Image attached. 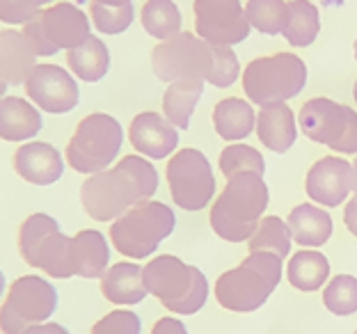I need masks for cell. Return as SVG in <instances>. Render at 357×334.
<instances>
[{"label":"cell","mask_w":357,"mask_h":334,"mask_svg":"<svg viewBox=\"0 0 357 334\" xmlns=\"http://www.w3.org/2000/svg\"><path fill=\"white\" fill-rule=\"evenodd\" d=\"M156 190V167L142 156H124L115 167L85 179L80 185V202L85 213L96 222H115L128 208L149 202Z\"/></svg>","instance_id":"1"},{"label":"cell","mask_w":357,"mask_h":334,"mask_svg":"<svg viewBox=\"0 0 357 334\" xmlns=\"http://www.w3.org/2000/svg\"><path fill=\"white\" fill-rule=\"evenodd\" d=\"M268 206V188L255 172H243L227 181L225 190L211 208V227L222 241L243 243L257 231Z\"/></svg>","instance_id":"2"},{"label":"cell","mask_w":357,"mask_h":334,"mask_svg":"<svg viewBox=\"0 0 357 334\" xmlns=\"http://www.w3.org/2000/svg\"><path fill=\"white\" fill-rule=\"evenodd\" d=\"M282 280V259L271 252H250L241 266L215 282V300L227 312L248 314L264 307Z\"/></svg>","instance_id":"3"},{"label":"cell","mask_w":357,"mask_h":334,"mask_svg":"<svg viewBox=\"0 0 357 334\" xmlns=\"http://www.w3.org/2000/svg\"><path fill=\"white\" fill-rule=\"evenodd\" d=\"M147 291L167 312L178 316L197 314L208 298V282L199 268L183 264L174 255L156 257L144 266Z\"/></svg>","instance_id":"4"},{"label":"cell","mask_w":357,"mask_h":334,"mask_svg":"<svg viewBox=\"0 0 357 334\" xmlns=\"http://www.w3.org/2000/svg\"><path fill=\"white\" fill-rule=\"evenodd\" d=\"M176 227L174 211L163 202H142L119 215L110 227V241L119 255L147 259Z\"/></svg>","instance_id":"5"},{"label":"cell","mask_w":357,"mask_h":334,"mask_svg":"<svg viewBox=\"0 0 357 334\" xmlns=\"http://www.w3.org/2000/svg\"><path fill=\"white\" fill-rule=\"evenodd\" d=\"M19 257L30 268L46 273L53 280H69L71 271V238L60 229V222L48 213H32L19 227Z\"/></svg>","instance_id":"6"},{"label":"cell","mask_w":357,"mask_h":334,"mask_svg":"<svg viewBox=\"0 0 357 334\" xmlns=\"http://www.w3.org/2000/svg\"><path fill=\"white\" fill-rule=\"evenodd\" d=\"M124 142L121 124L105 112H94L78 121L74 135L67 144V162L71 169L80 174H99L117 158V153Z\"/></svg>","instance_id":"7"},{"label":"cell","mask_w":357,"mask_h":334,"mask_svg":"<svg viewBox=\"0 0 357 334\" xmlns=\"http://www.w3.org/2000/svg\"><path fill=\"white\" fill-rule=\"evenodd\" d=\"M60 305L58 289L39 275H23L10 284L0 305V334H23L32 325L48 323Z\"/></svg>","instance_id":"8"},{"label":"cell","mask_w":357,"mask_h":334,"mask_svg":"<svg viewBox=\"0 0 357 334\" xmlns=\"http://www.w3.org/2000/svg\"><path fill=\"white\" fill-rule=\"evenodd\" d=\"M307 80V67L298 55L275 53L248 64L243 73V89L257 105L284 103L300 94Z\"/></svg>","instance_id":"9"},{"label":"cell","mask_w":357,"mask_h":334,"mask_svg":"<svg viewBox=\"0 0 357 334\" xmlns=\"http://www.w3.org/2000/svg\"><path fill=\"white\" fill-rule=\"evenodd\" d=\"M23 35H26L32 51L37 53V58L39 55L42 58L55 55L60 48L71 51V48H78L92 37L89 35V21L85 12H80L71 3H58L53 7H46L35 19L26 23Z\"/></svg>","instance_id":"10"},{"label":"cell","mask_w":357,"mask_h":334,"mask_svg":"<svg viewBox=\"0 0 357 334\" xmlns=\"http://www.w3.org/2000/svg\"><path fill=\"white\" fill-rule=\"evenodd\" d=\"M151 67L165 83H204L213 67V46L190 32L165 39L151 53Z\"/></svg>","instance_id":"11"},{"label":"cell","mask_w":357,"mask_h":334,"mask_svg":"<svg viewBox=\"0 0 357 334\" xmlns=\"http://www.w3.org/2000/svg\"><path fill=\"white\" fill-rule=\"evenodd\" d=\"M300 128L310 140L339 153H357V112L330 99H312L300 108Z\"/></svg>","instance_id":"12"},{"label":"cell","mask_w":357,"mask_h":334,"mask_svg":"<svg viewBox=\"0 0 357 334\" xmlns=\"http://www.w3.org/2000/svg\"><path fill=\"white\" fill-rule=\"evenodd\" d=\"M167 183L172 202L183 211H202L215 192L211 162L197 149H181L169 158Z\"/></svg>","instance_id":"13"},{"label":"cell","mask_w":357,"mask_h":334,"mask_svg":"<svg viewBox=\"0 0 357 334\" xmlns=\"http://www.w3.org/2000/svg\"><path fill=\"white\" fill-rule=\"evenodd\" d=\"M195 28L206 44L231 46L250 35V21L238 0H195Z\"/></svg>","instance_id":"14"},{"label":"cell","mask_w":357,"mask_h":334,"mask_svg":"<svg viewBox=\"0 0 357 334\" xmlns=\"http://www.w3.org/2000/svg\"><path fill=\"white\" fill-rule=\"evenodd\" d=\"M28 99L51 115L71 112L80 101V89L69 71L58 64H37L26 80Z\"/></svg>","instance_id":"15"},{"label":"cell","mask_w":357,"mask_h":334,"mask_svg":"<svg viewBox=\"0 0 357 334\" xmlns=\"http://www.w3.org/2000/svg\"><path fill=\"white\" fill-rule=\"evenodd\" d=\"M307 195L328 208H335L346 202V195L353 190V165L344 158L326 156L316 160L307 172Z\"/></svg>","instance_id":"16"},{"label":"cell","mask_w":357,"mask_h":334,"mask_svg":"<svg viewBox=\"0 0 357 334\" xmlns=\"http://www.w3.org/2000/svg\"><path fill=\"white\" fill-rule=\"evenodd\" d=\"M14 172L32 185H53L64 174L62 153L48 142H23L12 156Z\"/></svg>","instance_id":"17"},{"label":"cell","mask_w":357,"mask_h":334,"mask_svg":"<svg viewBox=\"0 0 357 334\" xmlns=\"http://www.w3.org/2000/svg\"><path fill=\"white\" fill-rule=\"evenodd\" d=\"M128 140H131L137 153L160 160L176 149L178 133L176 126L169 124L158 112H140V115L133 117L131 126H128Z\"/></svg>","instance_id":"18"},{"label":"cell","mask_w":357,"mask_h":334,"mask_svg":"<svg viewBox=\"0 0 357 334\" xmlns=\"http://www.w3.org/2000/svg\"><path fill=\"white\" fill-rule=\"evenodd\" d=\"M44 117L28 99L21 96H3L0 99V140L28 142L42 133Z\"/></svg>","instance_id":"19"},{"label":"cell","mask_w":357,"mask_h":334,"mask_svg":"<svg viewBox=\"0 0 357 334\" xmlns=\"http://www.w3.org/2000/svg\"><path fill=\"white\" fill-rule=\"evenodd\" d=\"M71 271L74 277L101 280L110 264V248L105 236L96 229H83L71 238Z\"/></svg>","instance_id":"20"},{"label":"cell","mask_w":357,"mask_h":334,"mask_svg":"<svg viewBox=\"0 0 357 334\" xmlns=\"http://www.w3.org/2000/svg\"><path fill=\"white\" fill-rule=\"evenodd\" d=\"M37 53L32 51L23 32L14 28L0 30V78L7 85H26L35 64Z\"/></svg>","instance_id":"21"},{"label":"cell","mask_w":357,"mask_h":334,"mask_svg":"<svg viewBox=\"0 0 357 334\" xmlns=\"http://www.w3.org/2000/svg\"><path fill=\"white\" fill-rule=\"evenodd\" d=\"M101 293L112 305H140L147 298L144 268L137 264H115L101 277Z\"/></svg>","instance_id":"22"},{"label":"cell","mask_w":357,"mask_h":334,"mask_svg":"<svg viewBox=\"0 0 357 334\" xmlns=\"http://www.w3.org/2000/svg\"><path fill=\"white\" fill-rule=\"evenodd\" d=\"M259 140L273 153H287L296 142V117L287 103L264 105L257 115Z\"/></svg>","instance_id":"23"},{"label":"cell","mask_w":357,"mask_h":334,"mask_svg":"<svg viewBox=\"0 0 357 334\" xmlns=\"http://www.w3.org/2000/svg\"><path fill=\"white\" fill-rule=\"evenodd\" d=\"M291 238L298 245L305 248H319L326 245L328 238L332 236V218L328 215V211L316 208L312 204H300L287 220Z\"/></svg>","instance_id":"24"},{"label":"cell","mask_w":357,"mask_h":334,"mask_svg":"<svg viewBox=\"0 0 357 334\" xmlns=\"http://www.w3.org/2000/svg\"><path fill=\"white\" fill-rule=\"evenodd\" d=\"M67 64L74 76L85 83H99L110 69V53L101 39L89 37L78 48L67 51Z\"/></svg>","instance_id":"25"},{"label":"cell","mask_w":357,"mask_h":334,"mask_svg":"<svg viewBox=\"0 0 357 334\" xmlns=\"http://www.w3.org/2000/svg\"><path fill=\"white\" fill-rule=\"evenodd\" d=\"M213 126L222 140H243L255 131V110L243 99H225L213 110Z\"/></svg>","instance_id":"26"},{"label":"cell","mask_w":357,"mask_h":334,"mask_svg":"<svg viewBox=\"0 0 357 334\" xmlns=\"http://www.w3.org/2000/svg\"><path fill=\"white\" fill-rule=\"evenodd\" d=\"M287 275L291 287L298 291H319L328 282L330 261L326 255L316 250H300L291 257Z\"/></svg>","instance_id":"27"},{"label":"cell","mask_w":357,"mask_h":334,"mask_svg":"<svg viewBox=\"0 0 357 334\" xmlns=\"http://www.w3.org/2000/svg\"><path fill=\"white\" fill-rule=\"evenodd\" d=\"M319 10L310 0H291L287 3L282 35L291 46H310L319 35Z\"/></svg>","instance_id":"28"},{"label":"cell","mask_w":357,"mask_h":334,"mask_svg":"<svg viewBox=\"0 0 357 334\" xmlns=\"http://www.w3.org/2000/svg\"><path fill=\"white\" fill-rule=\"evenodd\" d=\"M202 92H204V83H172L167 87V92L163 96V112L167 121L176 128L190 126L192 110L197 105Z\"/></svg>","instance_id":"29"},{"label":"cell","mask_w":357,"mask_h":334,"mask_svg":"<svg viewBox=\"0 0 357 334\" xmlns=\"http://www.w3.org/2000/svg\"><path fill=\"white\" fill-rule=\"evenodd\" d=\"M142 26L151 37L165 42L181 30V12L172 0H147L142 7Z\"/></svg>","instance_id":"30"},{"label":"cell","mask_w":357,"mask_h":334,"mask_svg":"<svg viewBox=\"0 0 357 334\" xmlns=\"http://www.w3.org/2000/svg\"><path fill=\"white\" fill-rule=\"evenodd\" d=\"M250 252H271L275 257H289L291 252V231L289 225L278 215H268L259 222L252 238L248 241Z\"/></svg>","instance_id":"31"},{"label":"cell","mask_w":357,"mask_h":334,"mask_svg":"<svg viewBox=\"0 0 357 334\" xmlns=\"http://www.w3.org/2000/svg\"><path fill=\"white\" fill-rule=\"evenodd\" d=\"M323 305L335 316H351L357 312V277L337 275L323 291Z\"/></svg>","instance_id":"32"},{"label":"cell","mask_w":357,"mask_h":334,"mask_svg":"<svg viewBox=\"0 0 357 334\" xmlns=\"http://www.w3.org/2000/svg\"><path fill=\"white\" fill-rule=\"evenodd\" d=\"M245 14L250 26H255L264 35H278L287 19V3L284 0H248Z\"/></svg>","instance_id":"33"},{"label":"cell","mask_w":357,"mask_h":334,"mask_svg":"<svg viewBox=\"0 0 357 334\" xmlns=\"http://www.w3.org/2000/svg\"><path fill=\"white\" fill-rule=\"evenodd\" d=\"M220 169L227 179L243 174V172H255L261 176L266 169L264 156L255 146L248 144H231L220 153Z\"/></svg>","instance_id":"34"},{"label":"cell","mask_w":357,"mask_h":334,"mask_svg":"<svg viewBox=\"0 0 357 334\" xmlns=\"http://www.w3.org/2000/svg\"><path fill=\"white\" fill-rule=\"evenodd\" d=\"M92 21L99 32L103 35H119V32L128 30L133 23V5H101L92 0Z\"/></svg>","instance_id":"35"},{"label":"cell","mask_w":357,"mask_h":334,"mask_svg":"<svg viewBox=\"0 0 357 334\" xmlns=\"http://www.w3.org/2000/svg\"><path fill=\"white\" fill-rule=\"evenodd\" d=\"M213 46V44H211ZM238 78V58L231 46H213V67L208 73V83L215 87H229Z\"/></svg>","instance_id":"36"},{"label":"cell","mask_w":357,"mask_h":334,"mask_svg":"<svg viewBox=\"0 0 357 334\" xmlns=\"http://www.w3.org/2000/svg\"><path fill=\"white\" fill-rule=\"evenodd\" d=\"M142 321L140 316L128 312V309H115V312L105 314L92 325L89 334H140Z\"/></svg>","instance_id":"37"},{"label":"cell","mask_w":357,"mask_h":334,"mask_svg":"<svg viewBox=\"0 0 357 334\" xmlns=\"http://www.w3.org/2000/svg\"><path fill=\"white\" fill-rule=\"evenodd\" d=\"M51 3L53 0H0V21L7 26H21L35 19L42 7Z\"/></svg>","instance_id":"38"},{"label":"cell","mask_w":357,"mask_h":334,"mask_svg":"<svg viewBox=\"0 0 357 334\" xmlns=\"http://www.w3.org/2000/svg\"><path fill=\"white\" fill-rule=\"evenodd\" d=\"M151 334H188V330L178 319H160L153 323Z\"/></svg>","instance_id":"39"},{"label":"cell","mask_w":357,"mask_h":334,"mask_svg":"<svg viewBox=\"0 0 357 334\" xmlns=\"http://www.w3.org/2000/svg\"><path fill=\"white\" fill-rule=\"evenodd\" d=\"M23 334H71L64 325L60 323H53V321H48V323H39V325H32L30 330H26Z\"/></svg>","instance_id":"40"},{"label":"cell","mask_w":357,"mask_h":334,"mask_svg":"<svg viewBox=\"0 0 357 334\" xmlns=\"http://www.w3.org/2000/svg\"><path fill=\"white\" fill-rule=\"evenodd\" d=\"M344 222L348 227V231H351L353 236H357V195L346 204V208H344Z\"/></svg>","instance_id":"41"},{"label":"cell","mask_w":357,"mask_h":334,"mask_svg":"<svg viewBox=\"0 0 357 334\" xmlns=\"http://www.w3.org/2000/svg\"><path fill=\"white\" fill-rule=\"evenodd\" d=\"M94 3H101V5H128L131 0H94Z\"/></svg>","instance_id":"42"},{"label":"cell","mask_w":357,"mask_h":334,"mask_svg":"<svg viewBox=\"0 0 357 334\" xmlns=\"http://www.w3.org/2000/svg\"><path fill=\"white\" fill-rule=\"evenodd\" d=\"M5 287H7V280H5V273L0 271V300L5 296Z\"/></svg>","instance_id":"43"},{"label":"cell","mask_w":357,"mask_h":334,"mask_svg":"<svg viewBox=\"0 0 357 334\" xmlns=\"http://www.w3.org/2000/svg\"><path fill=\"white\" fill-rule=\"evenodd\" d=\"M353 190L357 195V160L353 162Z\"/></svg>","instance_id":"44"},{"label":"cell","mask_w":357,"mask_h":334,"mask_svg":"<svg viewBox=\"0 0 357 334\" xmlns=\"http://www.w3.org/2000/svg\"><path fill=\"white\" fill-rule=\"evenodd\" d=\"M7 87H10V85H7V83H5V80H3V78H0V99H3V96H5V92H7Z\"/></svg>","instance_id":"45"},{"label":"cell","mask_w":357,"mask_h":334,"mask_svg":"<svg viewBox=\"0 0 357 334\" xmlns=\"http://www.w3.org/2000/svg\"><path fill=\"white\" fill-rule=\"evenodd\" d=\"M353 94H355V101H357V83H355V89H353Z\"/></svg>","instance_id":"46"},{"label":"cell","mask_w":357,"mask_h":334,"mask_svg":"<svg viewBox=\"0 0 357 334\" xmlns=\"http://www.w3.org/2000/svg\"><path fill=\"white\" fill-rule=\"evenodd\" d=\"M355 58H357V42H355Z\"/></svg>","instance_id":"47"},{"label":"cell","mask_w":357,"mask_h":334,"mask_svg":"<svg viewBox=\"0 0 357 334\" xmlns=\"http://www.w3.org/2000/svg\"><path fill=\"white\" fill-rule=\"evenodd\" d=\"M355 334H357V330H355Z\"/></svg>","instance_id":"48"}]
</instances>
